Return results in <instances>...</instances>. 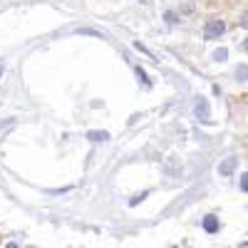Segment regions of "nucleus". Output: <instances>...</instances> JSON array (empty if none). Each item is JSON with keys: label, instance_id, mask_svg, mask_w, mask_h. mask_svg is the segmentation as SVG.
Returning <instances> with one entry per match:
<instances>
[{"label": "nucleus", "instance_id": "nucleus-1", "mask_svg": "<svg viewBox=\"0 0 248 248\" xmlns=\"http://www.w3.org/2000/svg\"><path fill=\"white\" fill-rule=\"evenodd\" d=\"M223 32H226V23H223V20H218V17H211L209 23H206V28H203V37L206 40H216Z\"/></svg>", "mask_w": 248, "mask_h": 248}, {"label": "nucleus", "instance_id": "nucleus-2", "mask_svg": "<svg viewBox=\"0 0 248 248\" xmlns=\"http://www.w3.org/2000/svg\"><path fill=\"white\" fill-rule=\"evenodd\" d=\"M194 114H196L201 122H209V102H206L203 97H199L196 107H194Z\"/></svg>", "mask_w": 248, "mask_h": 248}, {"label": "nucleus", "instance_id": "nucleus-3", "mask_svg": "<svg viewBox=\"0 0 248 248\" xmlns=\"http://www.w3.org/2000/svg\"><path fill=\"white\" fill-rule=\"evenodd\" d=\"M236 164H238V159H226L223 164H221V167H218V174L221 176H229V174H233V169H236Z\"/></svg>", "mask_w": 248, "mask_h": 248}, {"label": "nucleus", "instance_id": "nucleus-4", "mask_svg": "<svg viewBox=\"0 0 248 248\" xmlns=\"http://www.w3.org/2000/svg\"><path fill=\"white\" fill-rule=\"evenodd\" d=\"M203 231L206 233H216L218 231V218L216 216H206L203 218Z\"/></svg>", "mask_w": 248, "mask_h": 248}, {"label": "nucleus", "instance_id": "nucleus-5", "mask_svg": "<svg viewBox=\"0 0 248 248\" xmlns=\"http://www.w3.org/2000/svg\"><path fill=\"white\" fill-rule=\"evenodd\" d=\"M87 139H92V141H107L109 139V132H90Z\"/></svg>", "mask_w": 248, "mask_h": 248}, {"label": "nucleus", "instance_id": "nucleus-6", "mask_svg": "<svg viewBox=\"0 0 248 248\" xmlns=\"http://www.w3.org/2000/svg\"><path fill=\"white\" fill-rule=\"evenodd\" d=\"M137 77L144 82V87H152V82L147 79V75H144V70H141V67H137Z\"/></svg>", "mask_w": 248, "mask_h": 248}, {"label": "nucleus", "instance_id": "nucleus-7", "mask_svg": "<svg viewBox=\"0 0 248 248\" xmlns=\"http://www.w3.org/2000/svg\"><path fill=\"white\" fill-rule=\"evenodd\" d=\"M226 57H229V50H223V47H221V50H216V52H214V60H218V62H223V60H226Z\"/></svg>", "mask_w": 248, "mask_h": 248}, {"label": "nucleus", "instance_id": "nucleus-8", "mask_svg": "<svg viewBox=\"0 0 248 248\" xmlns=\"http://www.w3.org/2000/svg\"><path fill=\"white\" fill-rule=\"evenodd\" d=\"M241 191H248V174H241Z\"/></svg>", "mask_w": 248, "mask_h": 248}, {"label": "nucleus", "instance_id": "nucleus-9", "mask_svg": "<svg viewBox=\"0 0 248 248\" xmlns=\"http://www.w3.org/2000/svg\"><path fill=\"white\" fill-rule=\"evenodd\" d=\"M141 199H147V191H144V194H139V196H134V199L129 201V206H137V203H139Z\"/></svg>", "mask_w": 248, "mask_h": 248}, {"label": "nucleus", "instance_id": "nucleus-10", "mask_svg": "<svg viewBox=\"0 0 248 248\" xmlns=\"http://www.w3.org/2000/svg\"><path fill=\"white\" fill-rule=\"evenodd\" d=\"M164 17H167V23H171V25H174V23H179V20H176V15H174V13H167V15H164Z\"/></svg>", "mask_w": 248, "mask_h": 248}, {"label": "nucleus", "instance_id": "nucleus-11", "mask_svg": "<svg viewBox=\"0 0 248 248\" xmlns=\"http://www.w3.org/2000/svg\"><path fill=\"white\" fill-rule=\"evenodd\" d=\"M0 77H3V65H0Z\"/></svg>", "mask_w": 248, "mask_h": 248}]
</instances>
